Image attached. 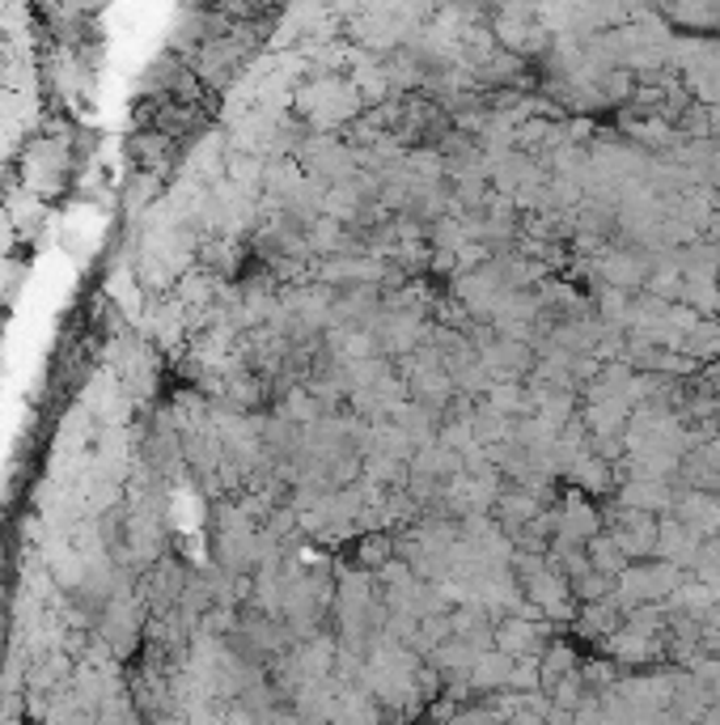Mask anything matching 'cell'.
Wrapping results in <instances>:
<instances>
[{
    "label": "cell",
    "instance_id": "obj_1",
    "mask_svg": "<svg viewBox=\"0 0 720 725\" xmlns=\"http://www.w3.org/2000/svg\"><path fill=\"white\" fill-rule=\"evenodd\" d=\"M618 501H623V510H640V514L674 510V496H670V488H665L661 480H632V483H623Z\"/></svg>",
    "mask_w": 720,
    "mask_h": 725
},
{
    "label": "cell",
    "instance_id": "obj_2",
    "mask_svg": "<svg viewBox=\"0 0 720 725\" xmlns=\"http://www.w3.org/2000/svg\"><path fill=\"white\" fill-rule=\"evenodd\" d=\"M568 480L585 488V492H611V463L598 458V454H581L573 467H568Z\"/></svg>",
    "mask_w": 720,
    "mask_h": 725
},
{
    "label": "cell",
    "instance_id": "obj_3",
    "mask_svg": "<svg viewBox=\"0 0 720 725\" xmlns=\"http://www.w3.org/2000/svg\"><path fill=\"white\" fill-rule=\"evenodd\" d=\"M712 374H717V386H720V365H717V370H712Z\"/></svg>",
    "mask_w": 720,
    "mask_h": 725
}]
</instances>
